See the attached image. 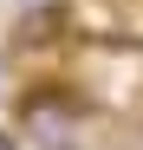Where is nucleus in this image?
Segmentation results:
<instances>
[{
  "label": "nucleus",
  "mask_w": 143,
  "mask_h": 150,
  "mask_svg": "<svg viewBox=\"0 0 143 150\" xmlns=\"http://www.w3.org/2000/svg\"><path fill=\"white\" fill-rule=\"evenodd\" d=\"M0 150H20V137H13V131H0Z\"/></svg>",
  "instance_id": "nucleus-2"
},
{
  "label": "nucleus",
  "mask_w": 143,
  "mask_h": 150,
  "mask_svg": "<svg viewBox=\"0 0 143 150\" xmlns=\"http://www.w3.org/2000/svg\"><path fill=\"white\" fill-rule=\"evenodd\" d=\"M20 7H52V0H20Z\"/></svg>",
  "instance_id": "nucleus-3"
},
{
  "label": "nucleus",
  "mask_w": 143,
  "mask_h": 150,
  "mask_svg": "<svg viewBox=\"0 0 143 150\" xmlns=\"http://www.w3.org/2000/svg\"><path fill=\"white\" fill-rule=\"evenodd\" d=\"M20 124H26L39 144H72V131H78V98L72 91H33L26 105H20Z\"/></svg>",
  "instance_id": "nucleus-1"
}]
</instances>
